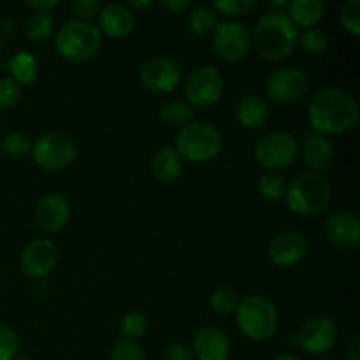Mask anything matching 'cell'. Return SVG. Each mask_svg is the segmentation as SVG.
<instances>
[{
    "label": "cell",
    "mask_w": 360,
    "mask_h": 360,
    "mask_svg": "<svg viewBox=\"0 0 360 360\" xmlns=\"http://www.w3.org/2000/svg\"><path fill=\"white\" fill-rule=\"evenodd\" d=\"M308 120L319 132L343 134L357 123L359 104L341 88H323L309 101Z\"/></svg>",
    "instance_id": "cell-1"
},
{
    "label": "cell",
    "mask_w": 360,
    "mask_h": 360,
    "mask_svg": "<svg viewBox=\"0 0 360 360\" xmlns=\"http://www.w3.org/2000/svg\"><path fill=\"white\" fill-rule=\"evenodd\" d=\"M299 32L285 13L264 14L253 30V42L262 58L269 62L283 60L294 51Z\"/></svg>",
    "instance_id": "cell-2"
},
{
    "label": "cell",
    "mask_w": 360,
    "mask_h": 360,
    "mask_svg": "<svg viewBox=\"0 0 360 360\" xmlns=\"http://www.w3.org/2000/svg\"><path fill=\"white\" fill-rule=\"evenodd\" d=\"M102 46V34L88 21L72 20L63 25L55 37V48L69 62H88L98 53Z\"/></svg>",
    "instance_id": "cell-3"
},
{
    "label": "cell",
    "mask_w": 360,
    "mask_h": 360,
    "mask_svg": "<svg viewBox=\"0 0 360 360\" xmlns=\"http://www.w3.org/2000/svg\"><path fill=\"white\" fill-rule=\"evenodd\" d=\"M287 204L294 213L313 217L319 214L329 206L333 188L326 178L313 172H304L297 176L285 192Z\"/></svg>",
    "instance_id": "cell-4"
},
{
    "label": "cell",
    "mask_w": 360,
    "mask_h": 360,
    "mask_svg": "<svg viewBox=\"0 0 360 360\" xmlns=\"http://www.w3.org/2000/svg\"><path fill=\"white\" fill-rule=\"evenodd\" d=\"M224 148L221 132L206 122H192L176 136V151L192 162H207L218 157Z\"/></svg>",
    "instance_id": "cell-5"
},
{
    "label": "cell",
    "mask_w": 360,
    "mask_h": 360,
    "mask_svg": "<svg viewBox=\"0 0 360 360\" xmlns=\"http://www.w3.org/2000/svg\"><path fill=\"white\" fill-rule=\"evenodd\" d=\"M236 320L241 333L252 341L269 340L278 329L276 308L262 295L243 299L236 309Z\"/></svg>",
    "instance_id": "cell-6"
},
{
    "label": "cell",
    "mask_w": 360,
    "mask_h": 360,
    "mask_svg": "<svg viewBox=\"0 0 360 360\" xmlns=\"http://www.w3.org/2000/svg\"><path fill=\"white\" fill-rule=\"evenodd\" d=\"M30 155L44 171H60L76 158V144L65 134L49 132L32 144Z\"/></svg>",
    "instance_id": "cell-7"
},
{
    "label": "cell",
    "mask_w": 360,
    "mask_h": 360,
    "mask_svg": "<svg viewBox=\"0 0 360 360\" xmlns=\"http://www.w3.org/2000/svg\"><path fill=\"white\" fill-rule=\"evenodd\" d=\"M297 141L287 132H269L260 137L255 146V158L262 167L285 169L297 157Z\"/></svg>",
    "instance_id": "cell-8"
},
{
    "label": "cell",
    "mask_w": 360,
    "mask_h": 360,
    "mask_svg": "<svg viewBox=\"0 0 360 360\" xmlns=\"http://www.w3.org/2000/svg\"><path fill=\"white\" fill-rule=\"evenodd\" d=\"M250 41L248 28L241 21H218L213 30V49L221 60L229 63L239 62L248 55Z\"/></svg>",
    "instance_id": "cell-9"
},
{
    "label": "cell",
    "mask_w": 360,
    "mask_h": 360,
    "mask_svg": "<svg viewBox=\"0 0 360 360\" xmlns=\"http://www.w3.org/2000/svg\"><path fill=\"white\" fill-rule=\"evenodd\" d=\"M224 91V79L217 67H197L185 83V95L190 104L197 108H207L220 101Z\"/></svg>",
    "instance_id": "cell-10"
},
{
    "label": "cell",
    "mask_w": 360,
    "mask_h": 360,
    "mask_svg": "<svg viewBox=\"0 0 360 360\" xmlns=\"http://www.w3.org/2000/svg\"><path fill=\"white\" fill-rule=\"evenodd\" d=\"M308 88V77L297 67H283L267 77V97L276 104H294L304 95Z\"/></svg>",
    "instance_id": "cell-11"
},
{
    "label": "cell",
    "mask_w": 360,
    "mask_h": 360,
    "mask_svg": "<svg viewBox=\"0 0 360 360\" xmlns=\"http://www.w3.org/2000/svg\"><path fill=\"white\" fill-rule=\"evenodd\" d=\"M336 323L326 316H313L306 320L294 336V343L311 355L329 352L336 345Z\"/></svg>",
    "instance_id": "cell-12"
},
{
    "label": "cell",
    "mask_w": 360,
    "mask_h": 360,
    "mask_svg": "<svg viewBox=\"0 0 360 360\" xmlns=\"http://www.w3.org/2000/svg\"><path fill=\"white\" fill-rule=\"evenodd\" d=\"M141 83L155 94H169L174 90L181 77L178 63L167 56H153L139 69Z\"/></svg>",
    "instance_id": "cell-13"
},
{
    "label": "cell",
    "mask_w": 360,
    "mask_h": 360,
    "mask_svg": "<svg viewBox=\"0 0 360 360\" xmlns=\"http://www.w3.org/2000/svg\"><path fill=\"white\" fill-rule=\"evenodd\" d=\"M56 246L48 239H35L25 246L21 253V267L30 278H46L56 266Z\"/></svg>",
    "instance_id": "cell-14"
},
{
    "label": "cell",
    "mask_w": 360,
    "mask_h": 360,
    "mask_svg": "<svg viewBox=\"0 0 360 360\" xmlns=\"http://www.w3.org/2000/svg\"><path fill=\"white\" fill-rule=\"evenodd\" d=\"M308 252V241L301 232L287 231L269 243V259L278 267H292L301 262Z\"/></svg>",
    "instance_id": "cell-15"
},
{
    "label": "cell",
    "mask_w": 360,
    "mask_h": 360,
    "mask_svg": "<svg viewBox=\"0 0 360 360\" xmlns=\"http://www.w3.org/2000/svg\"><path fill=\"white\" fill-rule=\"evenodd\" d=\"M327 239L343 250L357 248L360 243V221L355 214L340 211L333 213L326 221Z\"/></svg>",
    "instance_id": "cell-16"
},
{
    "label": "cell",
    "mask_w": 360,
    "mask_h": 360,
    "mask_svg": "<svg viewBox=\"0 0 360 360\" xmlns=\"http://www.w3.org/2000/svg\"><path fill=\"white\" fill-rule=\"evenodd\" d=\"M70 217V206L60 193H48L42 197L35 210V218L46 232H58L67 225Z\"/></svg>",
    "instance_id": "cell-17"
},
{
    "label": "cell",
    "mask_w": 360,
    "mask_h": 360,
    "mask_svg": "<svg viewBox=\"0 0 360 360\" xmlns=\"http://www.w3.org/2000/svg\"><path fill=\"white\" fill-rule=\"evenodd\" d=\"M193 352L199 360H229V338L218 327H202L193 340Z\"/></svg>",
    "instance_id": "cell-18"
},
{
    "label": "cell",
    "mask_w": 360,
    "mask_h": 360,
    "mask_svg": "<svg viewBox=\"0 0 360 360\" xmlns=\"http://www.w3.org/2000/svg\"><path fill=\"white\" fill-rule=\"evenodd\" d=\"M134 28V14L122 4H109L98 13V30L108 37H125Z\"/></svg>",
    "instance_id": "cell-19"
},
{
    "label": "cell",
    "mask_w": 360,
    "mask_h": 360,
    "mask_svg": "<svg viewBox=\"0 0 360 360\" xmlns=\"http://www.w3.org/2000/svg\"><path fill=\"white\" fill-rule=\"evenodd\" d=\"M236 116L246 129H260L269 118V108L262 97L248 94L239 98L236 105Z\"/></svg>",
    "instance_id": "cell-20"
},
{
    "label": "cell",
    "mask_w": 360,
    "mask_h": 360,
    "mask_svg": "<svg viewBox=\"0 0 360 360\" xmlns=\"http://www.w3.org/2000/svg\"><path fill=\"white\" fill-rule=\"evenodd\" d=\"M334 162V148L326 137L311 136L304 146V164L313 174H320L330 169Z\"/></svg>",
    "instance_id": "cell-21"
},
{
    "label": "cell",
    "mask_w": 360,
    "mask_h": 360,
    "mask_svg": "<svg viewBox=\"0 0 360 360\" xmlns=\"http://www.w3.org/2000/svg\"><path fill=\"white\" fill-rule=\"evenodd\" d=\"M151 171L155 178L164 183L176 181L183 174V158L174 146H164L155 153L151 160Z\"/></svg>",
    "instance_id": "cell-22"
},
{
    "label": "cell",
    "mask_w": 360,
    "mask_h": 360,
    "mask_svg": "<svg viewBox=\"0 0 360 360\" xmlns=\"http://www.w3.org/2000/svg\"><path fill=\"white\" fill-rule=\"evenodd\" d=\"M288 13L294 25L313 28L326 14V4L322 0H294L288 4Z\"/></svg>",
    "instance_id": "cell-23"
},
{
    "label": "cell",
    "mask_w": 360,
    "mask_h": 360,
    "mask_svg": "<svg viewBox=\"0 0 360 360\" xmlns=\"http://www.w3.org/2000/svg\"><path fill=\"white\" fill-rule=\"evenodd\" d=\"M9 70L18 84H32L37 77V62L28 51H20L11 58Z\"/></svg>",
    "instance_id": "cell-24"
},
{
    "label": "cell",
    "mask_w": 360,
    "mask_h": 360,
    "mask_svg": "<svg viewBox=\"0 0 360 360\" xmlns=\"http://www.w3.org/2000/svg\"><path fill=\"white\" fill-rule=\"evenodd\" d=\"M193 118V109L192 105L186 104L183 101H172L167 102L164 108L160 109V120L171 129H179L186 127L192 123Z\"/></svg>",
    "instance_id": "cell-25"
},
{
    "label": "cell",
    "mask_w": 360,
    "mask_h": 360,
    "mask_svg": "<svg viewBox=\"0 0 360 360\" xmlns=\"http://www.w3.org/2000/svg\"><path fill=\"white\" fill-rule=\"evenodd\" d=\"M218 25L217 13L211 7L199 6L190 13L188 16V32L197 37H206Z\"/></svg>",
    "instance_id": "cell-26"
},
{
    "label": "cell",
    "mask_w": 360,
    "mask_h": 360,
    "mask_svg": "<svg viewBox=\"0 0 360 360\" xmlns=\"http://www.w3.org/2000/svg\"><path fill=\"white\" fill-rule=\"evenodd\" d=\"M259 192L264 199L267 200H281L287 192V181L281 174H278L276 171L264 172L259 178Z\"/></svg>",
    "instance_id": "cell-27"
},
{
    "label": "cell",
    "mask_w": 360,
    "mask_h": 360,
    "mask_svg": "<svg viewBox=\"0 0 360 360\" xmlns=\"http://www.w3.org/2000/svg\"><path fill=\"white\" fill-rule=\"evenodd\" d=\"M148 330V319L144 313L130 311L120 322V334L125 341H136L143 338Z\"/></svg>",
    "instance_id": "cell-28"
},
{
    "label": "cell",
    "mask_w": 360,
    "mask_h": 360,
    "mask_svg": "<svg viewBox=\"0 0 360 360\" xmlns=\"http://www.w3.org/2000/svg\"><path fill=\"white\" fill-rule=\"evenodd\" d=\"M55 27V20L49 13H35L25 23V34L32 41H42V39L49 37Z\"/></svg>",
    "instance_id": "cell-29"
},
{
    "label": "cell",
    "mask_w": 360,
    "mask_h": 360,
    "mask_svg": "<svg viewBox=\"0 0 360 360\" xmlns=\"http://www.w3.org/2000/svg\"><path fill=\"white\" fill-rule=\"evenodd\" d=\"M32 151V143L27 136L23 134H9V136L4 137L2 141V153L6 157L14 158V160H20L25 158L27 155H30Z\"/></svg>",
    "instance_id": "cell-30"
},
{
    "label": "cell",
    "mask_w": 360,
    "mask_h": 360,
    "mask_svg": "<svg viewBox=\"0 0 360 360\" xmlns=\"http://www.w3.org/2000/svg\"><path fill=\"white\" fill-rule=\"evenodd\" d=\"M301 46L304 51H308L309 55H320L327 49L329 46V35L322 28H308L304 34L301 35Z\"/></svg>",
    "instance_id": "cell-31"
},
{
    "label": "cell",
    "mask_w": 360,
    "mask_h": 360,
    "mask_svg": "<svg viewBox=\"0 0 360 360\" xmlns=\"http://www.w3.org/2000/svg\"><path fill=\"white\" fill-rule=\"evenodd\" d=\"M238 294L231 288H218L211 295V308L218 315H231L238 309Z\"/></svg>",
    "instance_id": "cell-32"
},
{
    "label": "cell",
    "mask_w": 360,
    "mask_h": 360,
    "mask_svg": "<svg viewBox=\"0 0 360 360\" xmlns=\"http://www.w3.org/2000/svg\"><path fill=\"white\" fill-rule=\"evenodd\" d=\"M109 360H148L144 355L143 348L136 343V341H118L115 347L111 348Z\"/></svg>",
    "instance_id": "cell-33"
},
{
    "label": "cell",
    "mask_w": 360,
    "mask_h": 360,
    "mask_svg": "<svg viewBox=\"0 0 360 360\" xmlns=\"http://www.w3.org/2000/svg\"><path fill=\"white\" fill-rule=\"evenodd\" d=\"M341 25L347 32L350 34L359 35L360 34V0H350L341 7L340 13Z\"/></svg>",
    "instance_id": "cell-34"
},
{
    "label": "cell",
    "mask_w": 360,
    "mask_h": 360,
    "mask_svg": "<svg viewBox=\"0 0 360 360\" xmlns=\"http://www.w3.org/2000/svg\"><path fill=\"white\" fill-rule=\"evenodd\" d=\"M255 6V0H217V2H214V7L229 18L245 16V14L248 13V11H252Z\"/></svg>",
    "instance_id": "cell-35"
},
{
    "label": "cell",
    "mask_w": 360,
    "mask_h": 360,
    "mask_svg": "<svg viewBox=\"0 0 360 360\" xmlns=\"http://www.w3.org/2000/svg\"><path fill=\"white\" fill-rule=\"evenodd\" d=\"M21 86L13 79V77H2L0 79V108L7 109L13 108L20 102Z\"/></svg>",
    "instance_id": "cell-36"
},
{
    "label": "cell",
    "mask_w": 360,
    "mask_h": 360,
    "mask_svg": "<svg viewBox=\"0 0 360 360\" xmlns=\"http://www.w3.org/2000/svg\"><path fill=\"white\" fill-rule=\"evenodd\" d=\"M18 352V338L13 329L0 323V360H14Z\"/></svg>",
    "instance_id": "cell-37"
},
{
    "label": "cell",
    "mask_w": 360,
    "mask_h": 360,
    "mask_svg": "<svg viewBox=\"0 0 360 360\" xmlns=\"http://www.w3.org/2000/svg\"><path fill=\"white\" fill-rule=\"evenodd\" d=\"M101 9L102 7L98 0H74L72 2V11L79 18V21H88L98 16Z\"/></svg>",
    "instance_id": "cell-38"
},
{
    "label": "cell",
    "mask_w": 360,
    "mask_h": 360,
    "mask_svg": "<svg viewBox=\"0 0 360 360\" xmlns=\"http://www.w3.org/2000/svg\"><path fill=\"white\" fill-rule=\"evenodd\" d=\"M164 360H193V355L192 350L185 347V345L172 343L164 352Z\"/></svg>",
    "instance_id": "cell-39"
},
{
    "label": "cell",
    "mask_w": 360,
    "mask_h": 360,
    "mask_svg": "<svg viewBox=\"0 0 360 360\" xmlns=\"http://www.w3.org/2000/svg\"><path fill=\"white\" fill-rule=\"evenodd\" d=\"M27 6L35 9V13H49V11L58 6V0H37V2L35 0H28Z\"/></svg>",
    "instance_id": "cell-40"
},
{
    "label": "cell",
    "mask_w": 360,
    "mask_h": 360,
    "mask_svg": "<svg viewBox=\"0 0 360 360\" xmlns=\"http://www.w3.org/2000/svg\"><path fill=\"white\" fill-rule=\"evenodd\" d=\"M162 7L169 9L171 13H183V11H186L190 7V2L188 0H164Z\"/></svg>",
    "instance_id": "cell-41"
},
{
    "label": "cell",
    "mask_w": 360,
    "mask_h": 360,
    "mask_svg": "<svg viewBox=\"0 0 360 360\" xmlns=\"http://www.w3.org/2000/svg\"><path fill=\"white\" fill-rule=\"evenodd\" d=\"M348 360H360V336L352 340L350 348H348Z\"/></svg>",
    "instance_id": "cell-42"
},
{
    "label": "cell",
    "mask_w": 360,
    "mask_h": 360,
    "mask_svg": "<svg viewBox=\"0 0 360 360\" xmlns=\"http://www.w3.org/2000/svg\"><path fill=\"white\" fill-rule=\"evenodd\" d=\"M130 6L136 7V9H143V7L151 6V0H146V2H136V0H132V2H130Z\"/></svg>",
    "instance_id": "cell-43"
},
{
    "label": "cell",
    "mask_w": 360,
    "mask_h": 360,
    "mask_svg": "<svg viewBox=\"0 0 360 360\" xmlns=\"http://www.w3.org/2000/svg\"><path fill=\"white\" fill-rule=\"evenodd\" d=\"M274 360H299V359L294 357V355H280V357H276Z\"/></svg>",
    "instance_id": "cell-44"
},
{
    "label": "cell",
    "mask_w": 360,
    "mask_h": 360,
    "mask_svg": "<svg viewBox=\"0 0 360 360\" xmlns=\"http://www.w3.org/2000/svg\"><path fill=\"white\" fill-rule=\"evenodd\" d=\"M0 51H2V37H0Z\"/></svg>",
    "instance_id": "cell-45"
}]
</instances>
